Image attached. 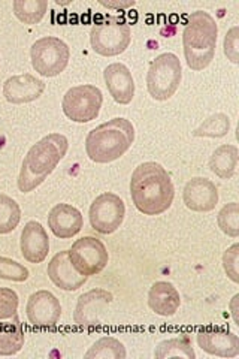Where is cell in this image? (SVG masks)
<instances>
[{
	"mask_svg": "<svg viewBox=\"0 0 239 359\" xmlns=\"http://www.w3.org/2000/svg\"><path fill=\"white\" fill-rule=\"evenodd\" d=\"M224 54L227 60L232 63H239V27L235 26L226 33L224 38Z\"/></svg>",
	"mask_w": 239,
	"mask_h": 359,
	"instance_id": "cell-32",
	"label": "cell"
},
{
	"mask_svg": "<svg viewBox=\"0 0 239 359\" xmlns=\"http://www.w3.org/2000/svg\"><path fill=\"white\" fill-rule=\"evenodd\" d=\"M45 92V83L32 74L14 75L4 84V96L9 104L21 105L33 102Z\"/></svg>",
	"mask_w": 239,
	"mask_h": 359,
	"instance_id": "cell-16",
	"label": "cell"
},
{
	"mask_svg": "<svg viewBox=\"0 0 239 359\" xmlns=\"http://www.w3.org/2000/svg\"><path fill=\"white\" fill-rule=\"evenodd\" d=\"M67 149L69 141L62 133H50L32 145L18 175L20 192L29 194L41 186L66 156Z\"/></svg>",
	"mask_w": 239,
	"mask_h": 359,
	"instance_id": "cell-2",
	"label": "cell"
},
{
	"mask_svg": "<svg viewBox=\"0 0 239 359\" xmlns=\"http://www.w3.org/2000/svg\"><path fill=\"white\" fill-rule=\"evenodd\" d=\"M104 80L108 92L120 105H129L135 97V81L129 67L123 63H112L105 67Z\"/></svg>",
	"mask_w": 239,
	"mask_h": 359,
	"instance_id": "cell-17",
	"label": "cell"
},
{
	"mask_svg": "<svg viewBox=\"0 0 239 359\" xmlns=\"http://www.w3.org/2000/svg\"><path fill=\"white\" fill-rule=\"evenodd\" d=\"M104 104L100 88L92 84L72 87L63 96L62 108L64 116L75 123H88L99 117Z\"/></svg>",
	"mask_w": 239,
	"mask_h": 359,
	"instance_id": "cell-8",
	"label": "cell"
},
{
	"mask_svg": "<svg viewBox=\"0 0 239 359\" xmlns=\"http://www.w3.org/2000/svg\"><path fill=\"white\" fill-rule=\"evenodd\" d=\"M18 295L14 289L0 287V320H8L17 316Z\"/></svg>",
	"mask_w": 239,
	"mask_h": 359,
	"instance_id": "cell-30",
	"label": "cell"
},
{
	"mask_svg": "<svg viewBox=\"0 0 239 359\" xmlns=\"http://www.w3.org/2000/svg\"><path fill=\"white\" fill-rule=\"evenodd\" d=\"M135 141L132 121L117 117L102 123L90 130L86 138V151L90 161L96 163H111L128 153Z\"/></svg>",
	"mask_w": 239,
	"mask_h": 359,
	"instance_id": "cell-3",
	"label": "cell"
},
{
	"mask_svg": "<svg viewBox=\"0 0 239 359\" xmlns=\"http://www.w3.org/2000/svg\"><path fill=\"white\" fill-rule=\"evenodd\" d=\"M183 199L189 210L196 212H210L219 204V189L211 180L195 177L187 182Z\"/></svg>",
	"mask_w": 239,
	"mask_h": 359,
	"instance_id": "cell-13",
	"label": "cell"
},
{
	"mask_svg": "<svg viewBox=\"0 0 239 359\" xmlns=\"http://www.w3.org/2000/svg\"><path fill=\"white\" fill-rule=\"evenodd\" d=\"M21 255L30 264H41L50 253V238L42 224L36 220H30L22 228L20 240Z\"/></svg>",
	"mask_w": 239,
	"mask_h": 359,
	"instance_id": "cell-14",
	"label": "cell"
},
{
	"mask_svg": "<svg viewBox=\"0 0 239 359\" xmlns=\"http://www.w3.org/2000/svg\"><path fill=\"white\" fill-rule=\"evenodd\" d=\"M21 220V208L17 201L0 194V235L13 232Z\"/></svg>",
	"mask_w": 239,
	"mask_h": 359,
	"instance_id": "cell-26",
	"label": "cell"
},
{
	"mask_svg": "<svg viewBox=\"0 0 239 359\" xmlns=\"http://www.w3.org/2000/svg\"><path fill=\"white\" fill-rule=\"evenodd\" d=\"M69 257L76 271L87 277L104 271L109 261L105 244L95 237H83L76 240L69 250Z\"/></svg>",
	"mask_w": 239,
	"mask_h": 359,
	"instance_id": "cell-10",
	"label": "cell"
},
{
	"mask_svg": "<svg viewBox=\"0 0 239 359\" xmlns=\"http://www.w3.org/2000/svg\"><path fill=\"white\" fill-rule=\"evenodd\" d=\"M154 356L157 359H166V358H187L195 359L196 352L191 346V339L189 334H181L179 337H174V339L163 340L158 343L154 351Z\"/></svg>",
	"mask_w": 239,
	"mask_h": 359,
	"instance_id": "cell-23",
	"label": "cell"
},
{
	"mask_svg": "<svg viewBox=\"0 0 239 359\" xmlns=\"http://www.w3.org/2000/svg\"><path fill=\"white\" fill-rule=\"evenodd\" d=\"M219 228L227 237L238 238L239 237V207L238 202L226 204L217 216Z\"/></svg>",
	"mask_w": 239,
	"mask_h": 359,
	"instance_id": "cell-28",
	"label": "cell"
},
{
	"mask_svg": "<svg viewBox=\"0 0 239 359\" xmlns=\"http://www.w3.org/2000/svg\"><path fill=\"white\" fill-rule=\"evenodd\" d=\"M30 277L29 269L17 261L9 259V257L0 256V278L9 280V282L22 283Z\"/></svg>",
	"mask_w": 239,
	"mask_h": 359,
	"instance_id": "cell-29",
	"label": "cell"
},
{
	"mask_svg": "<svg viewBox=\"0 0 239 359\" xmlns=\"http://www.w3.org/2000/svg\"><path fill=\"white\" fill-rule=\"evenodd\" d=\"M99 4L108 9H126L136 5L135 0H128V2H105V0H100Z\"/></svg>",
	"mask_w": 239,
	"mask_h": 359,
	"instance_id": "cell-33",
	"label": "cell"
},
{
	"mask_svg": "<svg viewBox=\"0 0 239 359\" xmlns=\"http://www.w3.org/2000/svg\"><path fill=\"white\" fill-rule=\"evenodd\" d=\"M130 42V25L121 17L107 15L96 21L90 30V43H92L93 51L104 57L123 54L129 48Z\"/></svg>",
	"mask_w": 239,
	"mask_h": 359,
	"instance_id": "cell-5",
	"label": "cell"
},
{
	"mask_svg": "<svg viewBox=\"0 0 239 359\" xmlns=\"http://www.w3.org/2000/svg\"><path fill=\"white\" fill-rule=\"evenodd\" d=\"M198 344L203 352L220 358L239 355V339L235 332L224 330H205L198 334Z\"/></svg>",
	"mask_w": 239,
	"mask_h": 359,
	"instance_id": "cell-19",
	"label": "cell"
},
{
	"mask_svg": "<svg viewBox=\"0 0 239 359\" xmlns=\"http://www.w3.org/2000/svg\"><path fill=\"white\" fill-rule=\"evenodd\" d=\"M48 226L57 238L67 240L81 232L84 219L78 208L69 204H57L48 215Z\"/></svg>",
	"mask_w": 239,
	"mask_h": 359,
	"instance_id": "cell-18",
	"label": "cell"
},
{
	"mask_svg": "<svg viewBox=\"0 0 239 359\" xmlns=\"http://www.w3.org/2000/svg\"><path fill=\"white\" fill-rule=\"evenodd\" d=\"M114 295L105 289H92L78 298L74 320L79 327L102 325V314L108 310Z\"/></svg>",
	"mask_w": 239,
	"mask_h": 359,
	"instance_id": "cell-11",
	"label": "cell"
},
{
	"mask_svg": "<svg viewBox=\"0 0 239 359\" xmlns=\"http://www.w3.org/2000/svg\"><path fill=\"white\" fill-rule=\"evenodd\" d=\"M25 341L26 337L18 314L13 318V322L0 323V356L17 355L25 347Z\"/></svg>",
	"mask_w": 239,
	"mask_h": 359,
	"instance_id": "cell-22",
	"label": "cell"
},
{
	"mask_svg": "<svg viewBox=\"0 0 239 359\" xmlns=\"http://www.w3.org/2000/svg\"><path fill=\"white\" fill-rule=\"evenodd\" d=\"M47 274L57 287L66 292H74L83 287L88 278L87 276L76 271V268L71 262L69 250H62L53 257L48 264Z\"/></svg>",
	"mask_w": 239,
	"mask_h": 359,
	"instance_id": "cell-15",
	"label": "cell"
},
{
	"mask_svg": "<svg viewBox=\"0 0 239 359\" xmlns=\"http://www.w3.org/2000/svg\"><path fill=\"white\" fill-rule=\"evenodd\" d=\"M26 313L33 327L53 328L60 320L62 306L50 290H38L29 297Z\"/></svg>",
	"mask_w": 239,
	"mask_h": 359,
	"instance_id": "cell-12",
	"label": "cell"
},
{
	"mask_svg": "<svg viewBox=\"0 0 239 359\" xmlns=\"http://www.w3.org/2000/svg\"><path fill=\"white\" fill-rule=\"evenodd\" d=\"M15 17L25 22V25L33 26L42 21L48 11L47 0H14L13 2Z\"/></svg>",
	"mask_w": 239,
	"mask_h": 359,
	"instance_id": "cell-24",
	"label": "cell"
},
{
	"mask_svg": "<svg viewBox=\"0 0 239 359\" xmlns=\"http://www.w3.org/2000/svg\"><path fill=\"white\" fill-rule=\"evenodd\" d=\"M238 257H239V244H233L223 255V266L224 271L233 283H239L238 273Z\"/></svg>",
	"mask_w": 239,
	"mask_h": 359,
	"instance_id": "cell-31",
	"label": "cell"
},
{
	"mask_svg": "<svg viewBox=\"0 0 239 359\" xmlns=\"http://www.w3.org/2000/svg\"><path fill=\"white\" fill-rule=\"evenodd\" d=\"M219 27L205 11L191 13L183 32V47L187 66L191 71H203L214 60Z\"/></svg>",
	"mask_w": 239,
	"mask_h": 359,
	"instance_id": "cell-4",
	"label": "cell"
},
{
	"mask_svg": "<svg viewBox=\"0 0 239 359\" xmlns=\"http://www.w3.org/2000/svg\"><path fill=\"white\" fill-rule=\"evenodd\" d=\"M239 161V150L236 145L223 144L215 149L210 159V170L221 180H231L235 172Z\"/></svg>",
	"mask_w": 239,
	"mask_h": 359,
	"instance_id": "cell-21",
	"label": "cell"
},
{
	"mask_svg": "<svg viewBox=\"0 0 239 359\" xmlns=\"http://www.w3.org/2000/svg\"><path fill=\"white\" fill-rule=\"evenodd\" d=\"M148 306L158 316H174L181 306L177 287L169 282H156L148 292Z\"/></svg>",
	"mask_w": 239,
	"mask_h": 359,
	"instance_id": "cell-20",
	"label": "cell"
},
{
	"mask_svg": "<svg viewBox=\"0 0 239 359\" xmlns=\"http://www.w3.org/2000/svg\"><path fill=\"white\" fill-rule=\"evenodd\" d=\"M231 130V120L223 112H217L205 120L202 125L195 129L193 137L196 138H223Z\"/></svg>",
	"mask_w": 239,
	"mask_h": 359,
	"instance_id": "cell-27",
	"label": "cell"
},
{
	"mask_svg": "<svg viewBox=\"0 0 239 359\" xmlns=\"http://www.w3.org/2000/svg\"><path fill=\"white\" fill-rule=\"evenodd\" d=\"M32 66L42 76L60 75L71 60V50L60 38L45 36L38 39L30 48Z\"/></svg>",
	"mask_w": 239,
	"mask_h": 359,
	"instance_id": "cell-7",
	"label": "cell"
},
{
	"mask_svg": "<svg viewBox=\"0 0 239 359\" xmlns=\"http://www.w3.org/2000/svg\"><path fill=\"white\" fill-rule=\"evenodd\" d=\"M183 80V67L178 55L165 53L156 57L146 74L148 93L156 100H168L172 97Z\"/></svg>",
	"mask_w": 239,
	"mask_h": 359,
	"instance_id": "cell-6",
	"label": "cell"
},
{
	"mask_svg": "<svg viewBox=\"0 0 239 359\" xmlns=\"http://www.w3.org/2000/svg\"><path fill=\"white\" fill-rule=\"evenodd\" d=\"M124 216H126V205L123 199L111 192L99 195L88 211L90 224L102 235L116 232L121 226Z\"/></svg>",
	"mask_w": 239,
	"mask_h": 359,
	"instance_id": "cell-9",
	"label": "cell"
},
{
	"mask_svg": "<svg viewBox=\"0 0 239 359\" xmlns=\"http://www.w3.org/2000/svg\"><path fill=\"white\" fill-rule=\"evenodd\" d=\"M126 356V347L114 337H102L84 355L86 359H124Z\"/></svg>",
	"mask_w": 239,
	"mask_h": 359,
	"instance_id": "cell-25",
	"label": "cell"
},
{
	"mask_svg": "<svg viewBox=\"0 0 239 359\" xmlns=\"http://www.w3.org/2000/svg\"><path fill=\"white\" fill-rule=\"evenodd\" d=\"M130 196L136 210L145 216L163 215L172 205L175 187L161 163H141L132 174Z\"/></svg>",
	"mask_w": 239,
	"mask_h": 359,
	"instance_id": "cell-1",
	"label": "cell"
}]
</instances>
